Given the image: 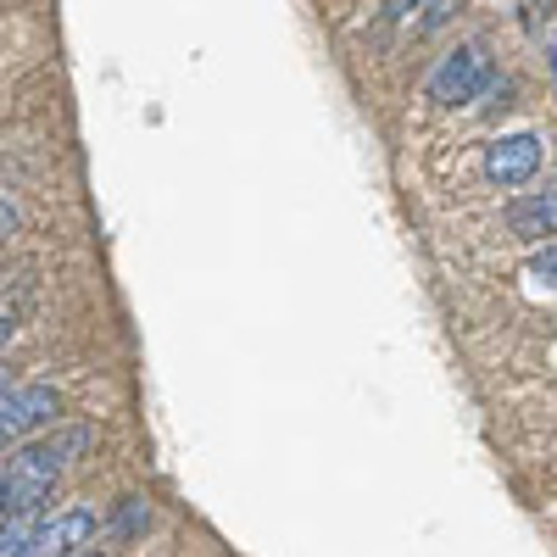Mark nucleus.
Returning <instances> with one entry per match:
<instances>
[{
	"mask_svg": "<svg viewBox=\"0 0 557 557\" xmlns=\"http://www.w3.org/2000/svg\"><path fill=\"white\" fill-rule=\"evenodd\" d=\"M96 446L89 424H57L23 446H12V457L0 462V513H23V507H51L57 480L73 462Z\"/></svg>",
	"mask_w": 557,
	"mask_h": 557,
	"instance_id": "obj_1",
	"label": "nucleus"
},
{
	"mask_svg": "<svg viewBox=\"0 0 557 557\" xmlns=\"http://www.w3.org/2000/svg\"><path fill=\"white\" fill-rule=\"evenodd\" d=\"M62 424V396L57 385H12L0 396V446H23Z\"/></svg>",
	"mask_w": 557,
	"mask_h": 557,
	"instance_id": "obj_2",
	"label": "nucleus"
},
{
	"mask_svg": "<svg viewBox=\"0 0 557 557\" xmlns=\"http://www.w3.org/2000/svg\"><path fill=\"white\" fill-rule=\"evenodd\" d=\"M485 78H491V57H485V45H457L451 57H441V67L430 73V84H424V96L435 101V107H469L480 89H485Z\"/></svg>",
	"mask_w": 557,
	"mask_h": 557,
	"instance_id": "obj_3",
	"label": "nucleus"
},
{
	"mask_svg": "<svg viewBox=\"0 0 557 557\" xmlns=\"http://www.w3.org/2000/svg\"><path fill=\"white\" fill-rule=\"evenodd\" d=\"M101 519H96V507H45V519L34 530V546L28 557H73V552H89V541H96Z\"/></svg>",
	"mask_w": 557,
	"mask_h": 557,
	"instance_id": "obj_4",
	"label": "nucleus"
},
{
	"mask_svg": "<svg viewBox=\"0 0 557 557\" xmlns=\"http://www.w3.org/2000/svg\"><path fill=\"white\" fill-rule=\"evenodd\" d=\"M485 173H491V184H530L535 173H541V134H507V139H496V146L485 151Z\"/></svg>",
	"mask_w": 557,
	"mask_h": 557,
	"instance_id": "obj_5",
	"label": "nucleus"
},
{
	"mask_svg": "<svg viewBox=\"0 0 557 557\" xmlns=\"http://www.w3.org/2000/svg\"><path fill=\"white\" fill-rule=\"evenodd\" d=\"M507 228H513L519 240H546L557 235V178H546V190H530L507 207Z\"/></svg>",
	"mask_w": 557,
	"mask_h": 557,
	"instance_id": "obj_6",
	"label": "nucleus"
},
{
	"mask_svg": "<svg viewBox=\"0 0 557 557\" xmlns=\"http://www.w3.org/2000/svg\"><path fill=\"white\" fill-rule=\"evenodd\" d=\"M39 519H45V507H23V513H0V557H28Z\"/></svg>",
	"mask_w": 557,
	"mask_h": 557,
	"instance_id": "obj_7",
	"label": "nucleus"
},
{
	"mask_svg": "<svg viewBox=\"0 0 557 557\" xmlns=\"http://www.w3.org/2000/svg\"><path fill=\"white\" fill-rule=\"evenodd\" d=\"M524 273H530V285H541V290H557V246H546V251H535Z\"/></svg>",
	"mask_w": 557,
	"mask_h": 557,
	"instance_id": "obj_8",
	"label": "nucleus"
},
{
	"mask_svg": "<svg viewBox=\"0 0 557 557\" xmlns=\"http://www.w3.org/2000/svg\"><path fill=\"white\" fill-rule=\"evenodd\" d=\"M151 524V513H146V502H134V496H123L117 502V535H139Z\"/></svg>",
	"mask_w": 557,
	"mask_h": 557,
	"instance_id": "obj_9",
	"label": "nucleus"
},
{
	"mask_svg": "<svg viewBox=\"0 0 557 557\" xmlns=\"http://www.w3.org/2000/svg\"><path fill=\"white\" fill-rule=\"evenodd\" d=\"M451 17V0H435V7H430V17H424V28H441Z\"/></svg>",
	"mask_w": 557,
	"mask_h": 557,
	"instance_id": "obj_10",
	"label": "nucleus"
},
{
	"mask_svg": "<svg viewBox=\"0 0 557 557\" xmlns=\"http://www.w3.org/2000/svg\"><path fill=\"white\" fill-rule=\"evenodd\" d=\"M12 335H17V318H12V312H0V351L12 346Z\"/></svg>",
	"mask_w": 557,
	"mask_h": 557,
	"instance_id": "obj_11",
	"label": "nucleus"
},
{
	"mask_svg": "<svg viewBox=\"0 0 557 557\" xmlns=\"http://www.w3.org/2000/svg\"><path fill=\"white\" fill-rule=\"evenodd\" d=\"M12 223H17V207H12L7 196H0V235H12Z\"/></svg>",
	"mask_w": 557,
	"mask_h": 557,
	"instance_id": "obj_12",
	"label": "nucleus"
},
{
	"mask_svg": "<svg viewBox=\"0 0 557 557\" xmlns=\"http://www.w3.org/2000/svg\"><path fill=\"white\" fill-rule=\"evenodd\" d=\"M412 7H424V0H391L385 12H391V17H412Z\"/></svg>",
	"mask_w": 557,
	"mask_h": 557,
	"instance_id": "obj_13",
	"label": "nucleus"
},
{
	"mask_svg": "<svg viewBox=\"0 0 557 557\" xmlns=\"http://www.w3.org/2000/svg\"><path fill=\"white\" fill-rule=\"evenodd\" d=\"M12 391V380H7V368H0V396H7Z\"/></svg>",
	"mask_w": 557,
	"mask_h": 557,
	"instance_id": "obj_14",
	"label": "nucleus"
},
{
	"mask_svg": "<svg viewBox=\"0 0 557 557\" xmlns=\"http://www.w3.org/2000/svg\"><path fill=\"white\" fill-rule=\"evenodd\" d=\"M73 557H101V552H73Z\"/></svg>",
	"mask_w": 557,
	"mask_h": 557,
	"instance_id": "obj_15",
	"label": "nucleus"
},
{
	"mask_svg": "<svg viewBox=\"0 0 557 557\" xmlns=\"http://www.w3.org/2000/svg\"><path fill=\"white\" fill-rule=\"evenodd\" d=\"M552 73H557V51H552Z\"/></svg>",
	"mask_w": 557,
	"mask_h": 557,
	"instance_id": "obj_16",
	"label": "nucleus"
}]
</instances>
